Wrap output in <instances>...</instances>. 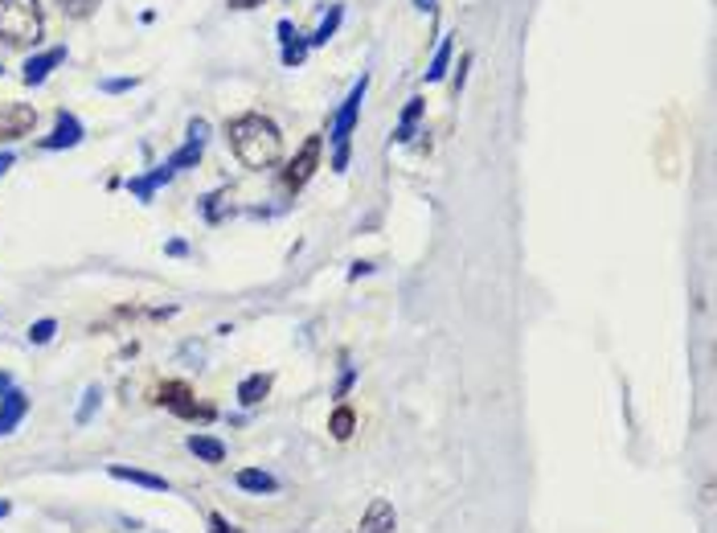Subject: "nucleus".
Segmentation results:
<instances>
[{
    "instance_id": "obj_1",
    "label": "nucleus",
    "mask_w": 717,
    "mask_h": 533,
    "mask_svg": "<svg viewBox=\"0 0 717 533\" xmlns=\"http://www.w3.org/2000/svg\"><path fill=\"white\" fill-rule=\"evenodd\" d=\"M226 140H230L234 156H238L246 168H271L283 156L279 127H275L267 116H259V111L234 116L230 124H226Z\"/></svg>"
},
{
    "instance_id": "obj_2",
    "label": "nucleus",
    "mask_w": 717,
    "mask_h": 533,
    "mask_svg": "<svg viewBox=\"0 0 717 533\" xmlns=\"http://www.w3.org/2000/svg\"><path fill=\"white\" fill-rule=\"evenodd\" d=\"M0 38L9 46H38L41 38L38 0H0Z\"/></svg>"
},
{
    "instance_id": "obj_3",
    "label": "nucleus",
    "mask_w": 717,
    "mask_h": 533,
    "mask_svg": "<svg viewBox=\"0 0 717 533\" xmlns=\"http://www.w3.org/2000/svg\"><path fill=\"white\" fill-rule=\"evenodd\" d=\"M156 402L165 410H173L176 418H184V423H209V418L218 415L214 407H205V402H197V394H193V386L189 382H165V386L156 390Z\"/></svg>"
},
{
    "instance_id": "obj_4",
    "label": "nucleus",
    "mask_w": 717,
    "mask_h": 533,
    "mask_svg": "<svg viewBox=\"0 0 717 533\" xmlns=\"http://www.w3.org/2000/svg\"><path fill=\"white\" fill-rule=\"evenodd\" d=\"M320 156H324V136H308L303 148L291 156L287 168H283V189H287V193H300L303 185L316 176V168H320Z\"/></svg>"
},
{
    "instance_id": "obj_5",
    "label": "nucleus",
    "mask_w": 717,
    "mask_h": 533,
    "mask_svg": "<svg viewBox=\"0 0 717 533\" xmlns=\"http://www.w3.org/2000/svg\"><path fill=\"white\" fill-rule=\"evenodd\" d=\"M365 90H369V74H361L357 82H353V90L345 95V103H340L337 119H332V148H345L353 140V127H357V116H361V103H365Z\"/></svg>"
},
{
    "instance_id": "obj_6",
    "label": "nucleus",
    "mask_w": 717,
    "mask_h": 533,
    "mask_svg": "<svg viewBox=\"0 0 717 533\" xmlns=\"http://www.w3.org/2000/svg\"><path fill=\"white\" fill-rule=\"evenodd\" d=\"M205 140H209V124H205V119H193V124H189V140H184V144L168 156L165 165L173 168V173L197 168V165H201V156H205Z\"/></svg>"
},
{
    "instance_id": "obj_7",
    "label": "nucleus",
    "mask_w": 717,
    "mask_h": 533,
    "mask_svg": "<svg viewBox=\"0 0 717 533\" xmlns=\"http://www.w3.org/2000/svg\"><path fill=\"white\" fill-rule=\"evenodd\" d=\"M38 124V111L30 103H0V144L25 140Z\"/></svg>"
},
{
    "instance_id": "obj_8",
    "label": "nucleus",
    "mask_w": 717,
    "mask_h": 533,
    "mask_svg": "<svg viewBox=\"0 0 717 533\" xmlns=\"http://www.w3.org/2000/svg\"><path fill=\"white\" fill-rule=\"evenodd\" d=\"M82 136H87V127L78 124V116L58 111V124H54V132H49V136H41L38 148H41V152H62V148H78V144H82Z\"/></svg>"
},
{
    "instance_id": "obj_9",
    "label": "nucleus",
    "mask_w": 717,
    "mask_h": 533,
    "mask_svg": "<svg viewBox=\"0 0 717 533\" xmlns=\"http://www.w3.org/2000/svg\"><path fill=\"white\" fill-rule=\"evenodd\" d=\"M30 410H33V398L25 394L21 386H13L9 394L0 398V439L13 435V431L25 423V415H30Z\"/></svg>"
},
{
    "instance_id": "obj_10",
    "label": "nucleus",
    "mask_w": 717,
    "mask_h": 533,
    "mask_svg": "<svg viewBox=\"0 0 717 533\" xmlns=\"http://www.w3.org/2000/svg\"><path fill=\"white\" fill-rule=\"evenodd\" d=\"M394 529H397L394 501H386V496H373V501H369V509L361 513L357 533H394Z\"/></svg>"
},
{
    "instance_id": "obj_11",
    "label": "nucleus",
    "mask_w": 717,
    "mask_h": 533,
    "mask_svg": "<svg viewBox=\"0 0 717 533\" xmlns=\"http://www.w3.org/2000/svg\"><path fill=\"white\" fill-rule=\"evenodd\" d=\"M107 476L119 480V485H136V488H148V493H168V480L165 476L148 472V468H132V464H107Z\"/></svg>"
},
{
    "instance_id": "obj_12",
    "label": "nucleus",
    "mask_w": 717,
    "mask_h": 533,
    "mask_svg": "<svg viewBox=\"0 0 717 533\" xmlns=\"http://www.w3.org/2000/svg\"><path fill=\"white\" fill-rule=\"evenodd\" d=\"M66 62V46H54V49H46V54H33V58H25V66H21V78L30 82V87H41L49 78V70L54 66H62Z\"/></svg>"
},
{
    "instance_id": "obj_13",
    "label": "nucleus",
    "mask_w": 717,
    "mask_h": 533,
    "mask_svg": "<svg viewBox=\"0 0 717 533\" xmlns=\"http://www.w3.org/2000/svg\"><path fill=\"white\" fill-rule=\"evenodd\" d=\"M271 386H275V378L271 374H246L243 382H238V390H234V398H238V407H246V410H254V407H262L267 402V394H271Z\"/></svg>"
},
{
    "instance_id": "obj_14",
    "label": "nucleus",
    "mask_w": 717,
    "mask_h": 533,
    "mask_svg": "<svg viewBox=\"0 0 717 533\" xmlns=\"http://www.w3.org/2000/svg\"><path fill=\"white\" fill-rule=\"evenodd\" d=\"M184 447L197 456V464H226V443L218 435H205V431H193V435H184Z\"/></svg>"
},
{
    "instance_id": "obj_15",
    "label": "nucleus",
    "mask_w": 717,
    "mask_h": 533,
    "mask_svg": "<svg viewBox=\"0 0 717 533\" xmlns=\"http://www.w3.org/2000/svg\"><path fill=\"white\" fill-rule=\"evenodd\" d=\"M234 485L251 496H275L279 493V480H275L267 468H238V472H234Z\"/></svg>"
},
{
    "instance_id": "obj_16",
    "label": "nucleus",
    "mask_w": 717,
    "mask_h": 533,
    "mask_svg": "<svg viewBox=\"0 0 717 533\" xmlns=\"http://www.w3.org/2000/svg\"><path fill=\"white\" fill-rule=\"evenodd\" d=\"M173 168H168V165H156L152 168V173H144V176H132V181H127V193H132V197H136V202H152V197H156V189H165V185L168 181H173Z\"/></svg>"
},
{
    "instance_id": "obj_17",
    "label": "nucleus",
    "mask_w": 717,
    "mask_h": 533,
    "mask_svg": "<svg viewBox=\"0 0 717 533\" xmlns=\"http://www.w3.org/2000/svg\"><path fill=\"white\" fill-rule=\"evenodd\" d=\"M329 435L337 439V443H349V439L357 435V410H353L349 402H340L329 415Z\"/></svg>"
},
{
    "instance_id": "obj_18",
    "label": "nucleus",
    "mask_w": 717,
    "mask_h": 533,
    "mask_svg": "<svg viewBox=\"0 0 717 533\" xmlns=\"http://www.w3.org/2000/svg\"><path fill=\"white\" fill-rule=\"evenodd\" d=\"M423 111H427V103H423V99H410V103L402 107V119H397V127H394V144H410V140H414Z\"/></svg>"
},
{
    "instance_id": "obj_19",
    "label": "nucleus",
    "mask_w": 717,
    "mask_h": 533,
    "mask_svg": "<svg viewBox=\"0 0 717 533\" xmlns=\"http://www.w3.org/2000/svg\"><path fill=\"white\" fill-rule=\"evenodd\" d=\"M98 407H103V386H98V382H90V386L82 390V398H78V410H74V426H90V423H95Z\"/></svg>"
},
{
    "instance_id": "obj_20",
    "label": "nucleus",
    "mask_w": 717,
    "mask_h": 533,
    "mask_svg": "<svg viewBox=\"0 0 717 533\" xmlns=\"http://www.w3.org/2000/svg\"><path fill=\"white\" fill-rule=\"evenodd\" d=\"M279 38H283V66H300L303 58H308V41H295V30H291V21H279Z\"/></svg>"
},
{
    "instance_id": "obj_21",
    "label": "nucleus",
    "mask_w": 717,
    "mask_h": 533,
    "mask_svg": "<svg viewBox=\"0 0 717 533\" xmlns=\"http://www.w3.org/2000/svg\"><path fill=\"white\" fill-rule=\"evenodd\" d=\"M340 21H345V4H332V9H329V17L320 21V30H316V33H312V38H308V46H329V41H332V33L340 30Z\"/></svg>"
},
{
    "instance_id": "obj_22",
    "label": "nucleus",
    "mask_w": 717,
    "mask_h": 533,
    "mask_svg": "<svg viewBox=\"0 0 717 533\" xmlns=\"http://www.w3.org/2000/svg\"><path fill=\"white\" fill-rule=\"evenodd\" d=\"M451 54H456V41L443 38V41H439V49H435V58H431V66H427V82H439V78L447 74V66H451Z\"/></svg>"
},
{
    "instance_id": "obj_23",
    "label": "nucleus",
    "mask_w": 717,
    "mask_h": 533,
    "mask_svg": "<svg viewBox=\"0 0 717 533\" xmlns=\"http://www.w3.org/2000/svg\"><path fill=\"white\" fill-rule=\"evenodd\" d=\"M54 337H58V320L54 316H41V320H33L30 329H25V340H30V345H49Z\"/></svg>"
},
{
    "instance_id": "obj_24",
    "label": "nucleus",
    "mask_w": 717,
    "mask_h": 533,
    "mask_svg": "<svg viewBox=\"0 0 717 533\" xmlns=\"http://www.w3.org/2000/svg\"><path fill=\"white\" fill-rule=\"evenodd\" d=\"M357 378H361L357 365H345V369H340V378H337V390H332V398H340V402H345V398L353 394V386H357Z\"/></svg>"
},
{
    "instance_id": "obj_25",
    "label": "nucleus",
    "mask_w": 717,
    "mask_h": 533,
    "mask_svg": "<svg viewBox=\"0 0 717 533\" xmlns=\"http://www.w3.org/2000/svg\"><path fill=\"white\" fill-rule=\"evenodd\" d=\"M58 4H62V13H66V17L82 21V17H90V13H95L103 0H58Z\"/></svg>"
},
{
    "instance_id": "obj_26",
    "label": "nucleus",
    "mask_w": 717,
    "mask_h": 533,
    "mask_svg": "<svg viewBox=\"0 0 717 533\" xmlns=\"http://www.w3.org/2000/svg\"><path fill=\"white\" fill-rule=\"evenodd\" d=\"M205 533H246V529H238V525H234L230 517L218 513V509H214V513L205 517Z\"/></svg>"
},
{
    "instance_id": "obj_27",
    "label": "nucleus",
    "mask_w": 717,
    "mask_h": 533,
    "mask_svg": "<svg viewBox=\"0 0 717 533\" xmlns=\"http://www.w3.org/2000/svg\"><path fill=\"white\" fill-rule=\"evenodd\" d=\"M136 82H140V78H103V82H98V90H107V95H124V90H132Z\"/></svg>"
},
{
    "instance_id": "obj_28",
    "label": "nucleus",
    "mask_w": 717,
    "mask_h": 533,
    "mask_svg": "<svg viewBox=\"0 0 717 533\" xmlns=\"http://www.w3.org/2000/svg\"><path fill=\"white\" fill-rule=\"evenodd\" d=\"M467 66H472V54H464V58H459V70H456V82H451V87H456V95H459V90H464V82H467Z\"/></svg>"
},
{
    "instance_id": "obj_29",
    "label": "nucleus",
    "mask_w": 717,
    "mask_h": 533,
    "mask_svg": "<svg viewBox=\"0 0 717 533\" xmlns=\"http://www.w3.org/2000/svg\"><path fill=\"white\" fill-rule=\"evenodd\" d=\"M165 254H173V259H184V254H189V243H184V238H173V243H165Z\"/></svg>"
},
{
    "instance_id": "obj_30",
    "label": "nucleus",
    "mask_w": 717,
    "mask_h": 533,
    "mask_svg": "<svg viewBox=\"0 0 717 533\" xmlns=\"http://www.w3.org/2000/svg\"><path fill=\"white\" fill-rule=\"evenodd\" d=\"M13 165H17V152H13V148H4V152H0V176L9 173Z\"/></svg>"
},
{
    "instance_id": "obj_31",
    "label": "nucleus",
    "mask_w": 717,
    "mask_h": 533,
    "mask_svg": "<svg viewBox=\"0 0 717 533\" xmlns=\"http://www.w3.org/2000/svg\"><path fill=\"white\" fill-rule=\"evenodd\" d=\"M13 386H17V382H13V374H9V369H0V398L9 394Z\"/></svg>"
},
{
    "instance_id": "obj_32",
    "label": "nucleus",
    "mask_w": 717,
    "mask_h": 533,
    "mask_svg": "<svg viewBox=\"0 0 717 533\" xmlns=\"http://www.w3.org/2000/svg\"><path fill=\"white\" fill-rule=\"evenodd\" d=\"M230 9H259V4H267V0H226Z\"/></svg>"
},
{
    "instance_id": "obj_33",
    "label": "nucleus",
    "mask_w": 717,
    "mask_h": 533,
    "mask_svg": "<svg viewBox=\"0 0 717 533\" xmlns=\"http://www.w3.org/2000/svg\"><path fill=\"white\" fill-rule=\"evenodd\" d=\"M373 271V262H353V271H349V279H361V275H369Z\"/></svg>"
},
{
    "instance_id": "obj_34",
    "label": "nucleus",
    "mask_w": 717,
    "mask_h": 533,
    "mask_svg": "<svg viewBox=\"0 0 717 533\" xmlns=\"http://www.w3.org/2000/svg\"><path fill=\"white\" fill-rule=\"evenodd\" d=\"M9 513H13V501H9V496H0V521H4Z\"/></svg>"
},
{
    "instance_id": "obj_35",
    "label": "nucleus",
    "mask_w": 717,
    "mask_h": 533,
    "mask_svg": "<svg viewBox=\"0 0 717 533\" xmlns=\"http://www.w3.org/2000/svg\"><path fill=\"white\" fill-rule=\"evenodd\" d=\"M410 4H414V9H435L439 0H410Z\"/></svg>"
}]
</instances>
